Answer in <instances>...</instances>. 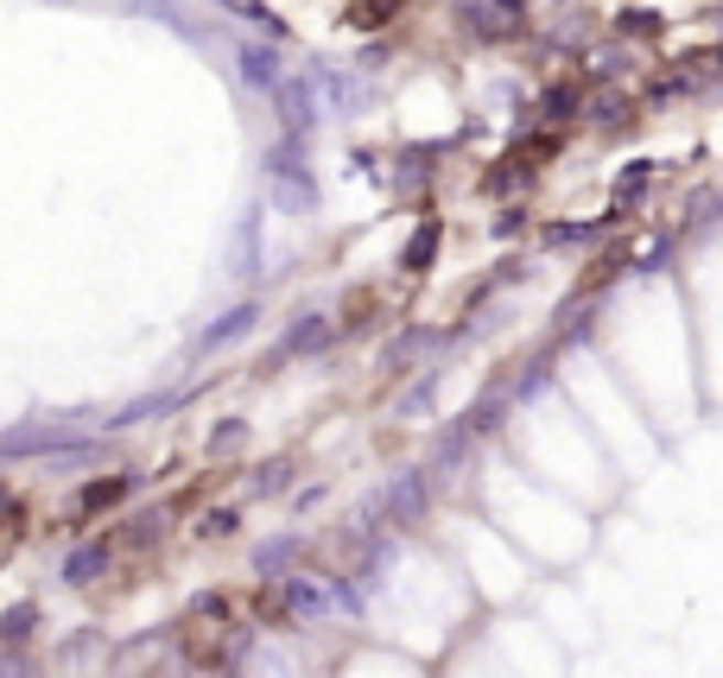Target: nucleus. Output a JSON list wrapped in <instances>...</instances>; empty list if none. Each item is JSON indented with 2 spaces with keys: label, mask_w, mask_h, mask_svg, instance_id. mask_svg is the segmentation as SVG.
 I'll list each match as a JSON object with an SVG mask.
<instances>
[{
  "label": "nucleus",
  "mask_w": 723,
  "mask_h": 678,
  "mask_svg": "<svg viewBox=\"0 0 723 678\" xmlns=\"http://www.w3.org/2000/svg\"><path fill=\"white\" fill-rule=\"evenodd\" d=\"M165 406H172V394H159V400H133L128 412H115V419H108V426H140V419H147V412H165Z\"/></svg>",
  "instance_id": "obj_16"
},
{
  "label": "nucleus",
  "mask_w": 723,
  "mask_h": 678,
  "mask_svg": "<svg viewBox=\"0 0 723 678\" xmlns=\"http://www.w3.org/2000/svg\"><path fill=\"white\" fill-rule=\"evenodd\" d=\"M57 444H71V419H45V426H20L0 438V451L7 456H32V451H57Z\"/></svg>",
  "instance_id": "obj_4"
},
{
  "label": "nucleus",
  "mask_w": 723,
  "mask_h": 678,
  "mask_svg": "<svg viewBox=\"0 0 723 678\" xmlns=\"http://www.w3.org/2000/svg\"><path fill=\"white\" fill-rule=\"evenodd\" d=\"M292 558H299V532H273V539L255 552V571H260V578H280Z\"/></svg>",
  "instance_id": "obj_10"
},
{
  "label": "nucleus",
  "mask_w": 723,
  "mask_h": 678,
  "mask_svg": "<svg viewBox=\"0 0 723 678\" xmlns=\"http://www.w3.org/2000/svg\"><path fill=\"white\" fill-rule=\"evenodd\" d=\"M273 101H280V121L292 127V133H305V127L317 121V96H311L305 76H299V83H280V89H273Z\"/></svg>",
  "instance_id": "obj_7"
},
{
  "label": "nucleus",
  "mask_w": 723,
  "mask_h": 678,
  "mask_svg": "<svg viewBox=\"0 0 723 678\" xmlns=\"http://www.w3.org/2000/svg\"><path fill=\"white\" fill-rule=\"evenodd\" d=\"M121 495H128V482H121V476H108V482H89V488H83V507H115Z\"/></svg>",
  "instance_id": "obj_14"
},
{
  "label": "nucleus",
  "mask_w": 723,
  "mask_h": 678,
  "mask_svg": "<svg viewBox=\"0 0 723 678\" xmlns=\"http://www.w3.org/2000/svg\"><path fill=\"white\" fill-rule=\"evenodd\" d=\"M432 254H439V228L425 223V228H419V241H407L400 267H407V273H425V267H432Z\"/></svg>",
  "instance_id": "obj_12"
},
{
  "label": "nucleus",
  "mask_w": 723,
  "mask_h": 678,
  "mask_svg": "<svg viewBox=\"0 0 723 678\" xmlns=\"http://www.w3.org/2000/svg\"><path fill=\"white\" fill-rule=\"evenodd\" d=\"M248 488H255V495H280L285 488V463H267L260 476H248Z\"/></svg>",
  "instance_id": "obj_18"
},
{
  "label": "nucleus",
  "mask_w": 723,
  "mask_h": 678,
  "mask_svg": "<svg viewBox=\"0 0 723 678\" xmlns=\"http://www.w3.org/2000/svg\"><path fill=\"white\" fill-rule=\"evenodd\" d=\"M419 343H425V330H400V336L388 343V368H400V362H407V355H413Z\"/></svg>",
  "instance_id": "obj_17"
},
{
  "label": "nucleus",
  "mask_w": 723,
  "mask_h": 678,
  "mask_svg": "<svg viewBox=\"0 0 723 678\" xmlns=\"http://www.w3.org/2000/svg\"><path fill=\"white\" fill-rule=\"evenodd\" d=\"M425 495H432V488H425V470H400V476L388 482V495H381V502H388V520L393 527H413L419 514H425Z\"/></svg>",
  "instance_id": "obj_2"
},
{
  "label": "nucleus",
  "mask_w": 723,
  "mask_h": 678,
  "mask_svg": "<svg viewBox=\"0 0 723 678\" xmlns=\"http://www.w3.org/2000/svg\"><path fill=\"white\" fill-rule=\"evenodd\" d=\"M267 177H273V197H280L285 209H317V184H311V172L299 165V140H285V147L267 152Z\"/></svg>",
  "instance_id": "obj_1"
},
{
  "label": "nucleus",
  "mask_w": 723,
  "mask_h": 678,
  "mask_svg": "<svg viewBox=\"0 0 723 678\" xmlns=\"http://www.w3.org/2000/svg\"><path fill=\"white\" fill-rule=\"evenodd\" d=\"M255 324H260V304H235V311H223V318L197 336V349H229V343H241Z\"/></svg>",
  "instance_id": "obj_6"
},
{
  "label": "nucleus",
  "mask_w": 723,
  "mask_h": 678,
  "mask_svg": "<svg viewBox=\"0 0 723 678\" xmlns=\"http://www.w3.org/2000/svg\"><path fill=\"white\" fill-rule=\"evenodd\" d=\"M0 678H26V666H20V659H7V666H0Z\"/></svg>",
  "instance_id": "obj_22"
},
{
  "label": "nucleus",
  "mask_w": 723,
  "mask_h": 678,
  "mask_svg": "<svg viewBox=\"0 0 723 678\" xmlns=\"http://www.w3.org/2000/svg\"><path fill=\"white\" fill-rule=\"evenodd\" d=\"M0 507H13V502H7V488H0Z\"/></svg>",
  "instance_id": "obj_23"
},
{
  "label": "nucleus",
  "mask_w": 723,
  "mask_h": 678,
  "mask_svg": "<svg viewBox=\"0 0 723 678\" xmlns=\"http://www.w3.org/2000/svg\"><path fill=\"white\" fill-rule=\"evenodd\" d=\"M285 609H292L299 622H331L343 603H336V590H324V583L299 578V583H285Z\"/></svg>",
  "instance_id": "obj_5"
},
{
  "label": "nucleus",
  "mask_w": 723,
  "mask_h": 678,
  "mask_svg": "<svg viewBox=\"0 0 723 678\" xmlns=\"http://www.w3.org/2000/svg\"><path fill=\"white\" fill-rule=\"evenodd\" d=\"M248 444V426L241 419H223V426L209 431V456H229V451H241Z\"/></svg>",
  "instance_id": "obj_13"
},
{
  "label": "nucleus",
  "mask_w": 723,
  "mask_h": 678,
  "mask_svg": "<svg viewBox=\"0 0 723 678\" xmlns=\"http://www.w3.org/2000/svg\"><path fill=\"white\" fill-rule=\"evenodd\" d=\"M464 13H470L476 32L501 39V32H515V25H520V0H464Z\"/></svg>",
  "instance_id": "obj_8"
},
{
  "label": "nucleus",
  "mask_w": 723,
  "mask_h": 678,
  "mask_svg": "<svg viewBox=\"0 0 723 678\" xmlns=\"http://www.w3.org/2000/svg\"><path fill=\"white\" fill-rule=\"evenodd\" d=\"M425 406H432V380H425V387H413V394H407V400H400V412H407V419H413V412H425Z\"/></svg>",
  "instance_id": "obj_20"
},
{
  "label": "nucleus",
  "mask_w": 723,
  "mask_h": 678,
  "mask_svg": "<svg viewBox=\"0 0 723 678\" xmlns=\"http://www.w3.org/2000/svg\"><path fill=\"white\" fill-rule=\"evenodd\" d=\"M235 71H241V83H248V89H267V96L285 83L280 51H273V45H241V51H235Z\"/></svg>",
  "instance_id": "obj_3"
},
{
  "label": "nucleus",
  "mask_w": 723,
  "mask_h": 678,
  "mask_svg": "<svg viewBox=\"0 0 723 678\" xmlns=\"http://www.w3.org/2000/svg\"><path fill=\"white\" fill-rule=\"evenodd\" d=\"M331 343V324L311 311V318H299V324L285 330V343H280V355H305V349H324Z\"/></svg>",
  "instance_id": "obj_11"
},
{
  "label": "nucleus",
  "mask_w": 723,
  "mask_h": 678,
  "mask_svg": "<svg viewBox=\"0 0 723 678\" xmlns=\"http://www.w3.org/2000/svg\"><path fill=\"white\" fill-rule=\"evenodd\" d=\"M584 235H591V228H578V223H559V228H546V241H559V248H565V241H584Z\"/></svg>",
  "instance_id": "obj_21"
},
{
  "label": "nucleus",
  "mask_w": 723,
  "mask_h": 678,
  "mask_svg": "<svg viewBox=\"0 0 723 678\" xmlns=\"http://www.w3.org/2000/svg\"><path fill=\"white\" fill-rule=\"evenodd\" d=\"M32 622H39V615H32L26 603H20L13 615H7V622H0V647H7V641H26V634H32Z\"/></svg>",
  "instance_id": "obj_15"
},
{
  "label": "nucleus",
  "mask_w": 723,
  "mask_h": 678,
  "mask_svg": "<svg viewBox=\"0 0 723 678\" xmlns=\"http://www.w3.org/2000/svg\"><path fill=\"white\" fill-rule=\"evenodd\" d=\"M108 571V539H89V546H77V552L64 558V583H96Z\"/></svg>",
  "instance_id": "obj_9"
},
{
  "label": "nucleus",
  "mask_w": 723,
  "mask_h": 678,
  "mask_svg": "<svg viewBox=\"0 0 723 678\" xmlns=\"http://www.w3.org/2000/svg\"><path fill=\"white\" fill-rule=\"evenodd\" d=\"M197 532H204V539H229V532H235V514H229V507H216V514H204V520H197Z\"/></svg>",
  "instance_id": "obj_19"
}]
</instances>
